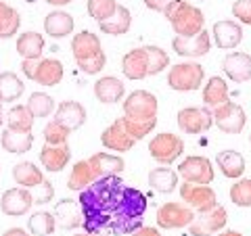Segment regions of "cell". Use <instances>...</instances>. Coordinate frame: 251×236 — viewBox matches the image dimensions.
I'll return each mask as SVG.
<instances>
[{
	"label": "cell",
	"mask_w": 251,
	"mask_h": 236,
	"mask_svg": "<svg viewBox=\"0 0 251 236\" xmlns=\"http://www.w3.org/2000/svg\"><path fill=\"white\" fill-rule=\"evenodd\" d=\"M214 121L224 134H241L247 123V113L237 103H226L214 111Z\"/></svg>",
	"instance_id": "10"
},
{
	"label": "cell",
	"mask_w": 251,
	"mask_h": 236,
	"mask_svg": "<svg viewBox=\"0 0 251 236\" xmlns=\"http://www.w3.org/2000/svg\"><path fill=\"white\" fill-rule=\"evenodd\" d=\"M149 186H151L155 192L170 194V192H174L176 188H180V176H178V171L170 169L168 165H159V167L149 171Z\"/></svg>",
	"instance_id": "23"
},
{
	"label": "cell",
	"mask_w": 251,
	"mask_h": 236,
	"mask_svg": "<svg viewBox=\"0 0 251 236\" xmlns=\"http://www.w3.org/2000/svg\"><path fill=\"white\" fill-rule=\"evenodd\" d=\"M72 50H74V59L77 61H88L94 59L103 52V46H100V38L92 31H80L72 38Z\"/></svg>",
	"instance_id": "19"
},
{
	"label": "cell",
	"mask_w": 251,
	"mask_h": 236,
	"mask_svg": "<svg viewBox=\"0 0 251 236\" xmlns=\"http://www.w3.org/2000/svg\"><path fill=\"white\" fill-rule=\"evenodd\" d=\"M130 236H161V232L153 226H140L136 232H132Z\"/></svg>",
	"instance_id": "48"
},
{
	"label": "cell",
	"mask_w": 251,
	"mask_h": 236,
	"mask_svg": "<svg viewBox=\"0 0 251 236\" xmlns=\"http://www.w3.org/2000/svg\"><path fill=\"white\" fill-rule=\"evenodd\" d=\"M176 123L180 132L184 134H203L214 125V111H209L207 107H186L180 109L176 115Z\"/></svg>",
	"instance_id": "6"
},
{
	"label": "cell",
	"mask_w": 251,
	"mask_h": 236,
	"mask_svg": "<svg viewBox=\"0 0 251 236\" xmlns=\"http://www.w3.org/2000/svg\"><path fill=\"white\" fill-rule=\"evenodd\" d=\"M94 182H97V176H94V169H92L90 161L82 159V161H77L74 165L72 174H69V178H67V188L74 190V192H82Z\"/></svg>",
	"instance_id": "29"
},
{
	"label": "cell",
	"mask_w": 251,
	"mask_h": 236,
	"mask_svg": "<svg viewBox=\"0 0 251 236\" xmlns=\"http://www.w3.org/2000/svg\"><path fill=\"white\" fill-rule=\"evenodd\" d=\"M31 194H34V205H46L54 199V188L49 180H44L40 186L31 188Z\"/></svg>",
	"instance_id": "43"
},
{
	"label": "cell",
	"mask_w": 251,
	"mask_h": 236,
	"mask_svg": "<svg viewBox=\"0 0 251 236\" xmlns=\"http://www.w3.org/2000/svg\"><path fill=\"white\" fill-rule=\"evenodd\" d=\"M203 77H205V71L199 63H178L170 69L168 73V86L176 92H193L199 90L203 84Z\"/></svg>",
	"instance_id": "2"
},
{
	"label": "cell",
	"mask_w": 251,
	"mask_h": 236,
	"mask_svg": "<svg viewBox=\"0 0 251 236\" xmlns=\"http://www.w3.org/2000/svg\"><path fill=\"white\" fill-rule=\"evenodd\" d=\"M211 38H214L218 48H222V50L237 48L243 40V27H241V23L232 19L216 21L214 27H211Z\"/></svg>",
	"instance_id": "13"
},
{
	"label": "cell",
	"mask_w": 251,
	"mask_h": 236,
	"mask_svg": "<svg viewBox=\"0 0 251 236\" xmlns=\"http://www.w3.org/2000/svg\"><path fill=\"white\" fill-rule=\"evenodd\" d=\"M34 207V194H31L29 188H11L2 194L0 199V209H2L4 215H11V217H19V215H25L27 211Z\"/></svg>",
	"instance_id": "11"
},
{
	"label": "cell",
	"mask_w": 251,
	"mask_h": 236,
	"mask_svg": "<svg viewBox=\"0 0 251 236\" xmlns=\"http://www.w3.org/2000/svg\"><path fill=\"white\" fill-rule=\"evenodd\" d=\"M149 153H151L153 159L159 165H170L176 159H180L184 153V140L176 136V134L163 132L159 136H155L151 142H149Z\"/></svg>",
	"instance_id": "3"
},
{
	"label": "cell",
	"mask_w": 251,
	"mask_h": 236,
	"mask_svg": "<svg viewBox=\"0 0 251 236\" xmlns=\"http://www.w3.org/2000/svg\"><path fill=\"white\" fill-rule=\"evenodd\" d=\"M74 236H97V234H88V232H82V234H74Z\"/></svg>",
	"instance_id": "53"
},
{
	"label": "cell",
	"mask_w": 251,
	"mask_h": 236,
	"mask_svg": "<svg viewBox=\"0 0 251 236\" xmlns=\"http://www.w3.org/2000/svg\"><path fill=\"white\" fill-rule=\"evenodd\" d=\"M249 142H251V134H249Z\"/></svg>",
	"instance_id": "55"
},
{
	"label": "cell",
	"mask_w": 251,
	"mask_h": 236,
	"mask_svg": "<svg viewBox=\"0 0 251 236\" xmlns=\"http://www.w3.org/2000/svg\"><path fill=\"white\" fill-rule=\"evenodd\" d=\"M0 146H2L6 153L23 155L34 146V134L31 132H13L9 128H4L2 136H0Z\"/></svg>",
	"instance_id": "27"
},
{
	"label": "cell",
	"mask_w": 251,
	"mask_h": 236,
	"mask_svg": "<svg viewBox=\"0 0 251 236\" xmlns=\"http://www.w3.org/2000/svg\"><path fill=\"white\" fill-rule=\"evenodd\" d=\"M195 211L184 205V203H163L157 209V226L161 230H176V228H186L195 222Z\"/></svg>",
	"instance_id": "7"
},
{
	"label": "cell",
	"mask_w": 251,
	"mask_h": 236,
	"mask_svg": "<svg viewBox=\"0 0 251 236\" xmlns=\"http://www.w3.org/2000/svg\"><path fill=\"white\" fill-rule=\"evenodd\" d=\"M27 230L31 236H50L57 230V219L49 211H38L27 219Z\"/></svg>",
	"instance_id": "36"
},
{
	"label": "cell",
	"mask_w": 251,
	"mask_h": 236,
	"mask_svg": "<svg viewBox=\"0 0 251 236\" xmlns=\"http://www.w3.org/2000/svg\"><path fill=\"white\" fill-rule=\"evenodd\" d=\"M124 92H126L124 82L115 75H105L94 84V96H97L99 103H103V105L120 103V100L124 98Z\"/></svg>",
	"instance_id": "21"
},
{
	"label": "cell",
	"mask_w": 251,
	"mask_h": 236,
	"mask_svg": "<svg viewBox=\"0 0 251 236\" xmlns=\"http://www.w3.org/2000/svg\"><path fill=\"white\" fill-rule=\"evenodd\" d=\"M2 105H4V103H2V100H0V111H2Z\"/></svg>",
	"instance_id": "54"
},
{
	"label": "cell",
	"mask_w": 251,
	"mask_h": 236,
	"mask_svg": "<svg viewBox=\"0 0 251 236\" xmlns=\"http://www.w3.org/2000/svg\"><path fill=\"white\" fill-rule=\"evenodd\" d=\"M100 142H103V146L109 148V151L126 153V151H130V148L136 144V140L124 130V125L120 123V119H115L109 128L103 130V134H100Z\"/></svg>",
	"instance_id": "17"
},
{
	"label": "cell",
	"mask_w": 251,
	"mask_h": 236,
	"mask_svg": "<svg viewBox=\"0 0 251 236\" xmlns=\"http://www.w3.org/2000/svg\"><path fill=\"white\" fill-rule=\"evenodd\" d=\"M122 109H124V115L130 117V119H155L157 109H159V100H157L155 94L147 90H134L126 96Z\"/></svg>",
	"instance_id": "5"
},
{
	"label": "cell",
	"mask_w": 251,
	"mask_h": 236,
	"mask_svg": "<svg viewBox=\"0 0 251 236\" xmlns=\"http://www.w3.org/2000/svg\"><path fill=\"white\" fill-rule=\"evenodd\" d=\"M49 4H52V6H65V4H69L72 0H46Z\"/></svg>",
	"instance_id": "50"
},
{
	"label": "cell",
	"mask_w": 251,
	"mask_h": 236,
	"mask_svg": "<svg viewBox=\"0 0 251 236\" xmlns=\"http://www.w3.org/2000/svg\"><path fill=\"white\" fill-rule=\"evenodd\" d=\"M232 15L245 25H251V0H234Z\"/></svg>",
	"instance_id": "45"
},
{
	"label": "cell",
	"mask_w": 251,
	"mask_h": 236,
	"mask_svg": "<svg viewBox=\"0 0 251 236\" xmlns=\"http://www.w3.org/2000/svg\"><path fill=\"white\" fill-rule=\"evenodd\" d=\"M69 132L65 125H61L57 121H49L44 128V142L46 144H52V146H59V144H67V138H69Z\"/></svg>",
	"instance_id": "42"
},
{
	"label": "cell",
	"mask_w": 251,
	"mask_h": 236,
	"mask_svg": "<svg viewBox=\"0 0 251 236\" xmlns=\"http://www.w3.org/2000/svg\"><path fill=\"white\" fill-rule=\"evenodd\" d=\"M21 25V17L19 13L9 6L6 2L0 0V40H6V38H13L19 31Z\"/></svg>",
	"instance_id": "35"
},
{
	"label": "cell",
	"mask_w": 251,
	"mask_h": 236,
	"mask_svg": "<svg viewBox=\"0 0 251 236\" xmlns=\"http://www.w3.org/2000/svg\"><path fill=\"white\" fill-rule=\"evenodd\" d=\"M99 25H100V31H103V34L122 36V34H126V31L130 29V25H132V15H130V11L126 9L124 4H120L113 17H109L107 21L99 23Z\"/></svg>",
	"instance_id": "33"
},
{
	"label": "cell",
	"mask_w": 251,
	"mask_h": 236,
	"mask_svg": "<svg viewBox=\"0 0 251 236\" xmlns=\"http://www.w3.org/2000/svg\"><path fill=\"white\" fill-rule=\"evenodd\" d=\"M13 180L17 182V186L21 188H36V186H40L44 182V174H42V169H38L31 161H21L17 163L13 167Z\"/></svg>",
	"instance_id": "31"
},
{
	"label": "cell",
	"mask_w": 251,
	"mask_h": 236,
	"mask_svg": "<svg viewBox=\"0 0 251 236\" xmlns=\"http://www.w3.org/2000/svg\"><path fill=\"white\" fill-rule=\"evenodd\" d=\"M44 50V36L38 31H25L17 38V52L21 61H40Z\"/></svg>",
	"instance_id": "28"
},
{
	"label": "cell",
	"mask_w": 251,
	"mask_h": 236,
	"mask_svg": "<svg viewBox=\"0 0 251 236\" xmlns=\"http://www.w3.org/2000/svg\"><path fill=\"white\" fill-rule=\"evenodd\" d=\"M222 71L230 82L243 84L251 80V54L247 52H230L222 61Z\"/></svg>",
	"instance_id": "15"
},
{
	"label": "cell",
	"mask_w": 251,
	"mask_h": 236,
	"mask_svg": "<svg viewBox=\"0 0 251 236\" xmlns=\"http://www.w3.org/2000/svg\"><path fill=\"white\" fill-rule=\"evenodd\" d=\"M69 159H72V151H69L67 144H59V146H52V144H44L42 151H40V163L46 171H57L65 169Z\"/></svg>",
	"instance_id": "22"
},
{
	"label": "cell",
	"mask_w": 251,
	"mask_h": 236,
	"mask_svg": "<svg viewBox=\"0 0 251 236\" xmlns=\"http://www.w3.org/2000/svg\"><path fill=\"white\" fill-rule=\"evenodd\" d=\"M230 201L237 207H251V178L237 180L230 186Z\"/></svg>",
	"instance_id": "40"
},
{
	"label": "cell",
	"mask_w": 251,
	"mask_h": 236,
	"mask_svg": "<svg viewBox=\"0 0 251 236\" xmlns=\"http://www.w3.org/2000/svg\"><path fill=\"white\" fill-rule=\"evenodd\" d=\"M180 199L184 201V205L191 207L195 213H207V211L218 207V196L216 190L205 184H180Z\"/></svg>",
	"instance_id": "4"
},
{
	"label": "cell",
	"mask_w": 251,
	"mask_h": 236,
	"mask_svg": "<svg viewBox=\"0 0 251 236\" xmlns=\"http://www.w3.org/2000/svg\"><path fill=\"white\" fill-rule=\"evenodd\" d=\"M166 19L170 21L174 34L180 38H193L205 29L203 27L205 25L203 11L186 2V0H172V4L166 11Z\"/></svg>",
	"instance_id": "1"
},
{
	"label": "cell",
	"mask_w": 251,
	"mask_h": 236,
	"mask_svg": "<svg viewBox=\"0 0 251 236\" xmlns=\"http://www.w3.org/2000/svg\"><path fill=\"white\" fill-rule=\"evenodd\" d=\"M122 71L128 80H145L149 75V54H147V46L143 48H134L130 52L124 54L122 59Z\"/></svg>",
	"instance_id": "16"
},
{
	"label": "cell",
	"mask_w": 251,
	"mask_h": 236,
	"mask_svg": "<svg viewBox=\"0 0 251 236\" xmlns=\"http://www.w3.org/2000/svg\"><path fill=\"white\" fill-rule=\"evenodd\" d=\"M120 123L124 125V130L130 134L134 140H140V138H145L149 136L153 130H155V125H157V117L155 119H130V117H122Z\"/></svg>",
	"instance_id": "38"
},
{
	"label": "cell",
	"mask_w": 251,
	"mask_h": 236,
	"mask_svg": "<svg viewBox=\"0 0 251 236\" xmlns=\"http://www.w3.org/2000/svg\"><path fill=\"white\" fill-rule=\"evenodd\" d=\"M36 67H38V61H21V71L27 80H34V73H36Z\"/></svg>",
	"instance_id": "47"
},
{
	"label": "cell",
	"mask_w": 251,
	"mask_h": 236,
	"mask_svg": "<svg viewBox=\"0 0 251 236\" xmlns=\"http://www.w3.org/2000/svg\"><path fill=\"white\" fill-rule=\"evenodd\" d=\"M27 109L31 111V115L36 117H50L54 111H57V107H54V100H52V96L50 94H46V92H34L29 96V100H27Z\"/></svg>",
	"instance_id": "37"
},
{
	"label": "cell",
	"mask_w": 251,
	"mask_h": 236,
	"mask_svg": "<svg viewBox=\"0 0 251 236\" xmlns=\"http://www.w3.org/2000/svg\"><path fill=\"white\" fill-rule=\"evenodd\" d=\"M147 54H149V75L161 73L170 65L168 52L159 48V46H147Z\"/></svg>",
	"instance_id": "41"
},
{
	"label": "cell",
	"mask_w": 251,
	"mask_h": 236,
	"mask_svg": "<svg viewBox=\"0 0 251 236\" xmlns=\"http://www.w3.org/2000/svg\"><path fill=\"white\" fill-rule=\"evenodd\" d=\"M145 4H147L151 11H157V13H163V15H166L168 6L172 4V0H145Z\"/></svg>",
	"instance_id": "46"
},
{
	"label": "cell",
	"mask_w": 251,
	"mask_h": 236,
	"mask_svg": "<svg viewBox=\"0 0 251 236\" xmlns=\"http://www.w3.org/2000/svg\"><path fill=\"white\" fill-rule=\"evenodd\" d=\"M23 94V82L17 73L2 71L0 73V100L2 103H15Z\"/></svg>",
	"instance_id": "34"
},
{
	"label": "cell",
	"mask_w": 251,
	"mask_h": 236,
	"mask_svg": "<svg viewBox=\"0 0 251 236\" xmlns=\"http://www.w3.org/2000/svg\"><path fill=\"white\" fill-rule=\"evenodd\" d=\"M34 121H36V117L31 115L27 105H15L9 109V113H6L4 123H6V128L13 132H31Z\"/></svg>",
	"instance_id": "32"
},
{
	"label": "cell",
	"mask_w": 251,
	"mask_h": 236,
	"mask_svg": "<svg viewBox=\"0 0 251 236\" xmlns=\"http://www.w3.org/2000/svg\"><path fill=\"white\" fill-rule=\"evenodd\" d=\"M2 236H31L29 230H23V228H9Z\"/></svg>",
	"instance_id": "49"
},
{
	"label": "cell",
	"mask_w": 251,
	"mask_h": 236,
	"mask_svg": "<svg viewBox=\"0 0 251 236\" xmlns=\"http://www.w3.org/2000/svg\"><path fill=\"white\" fill-rule=\"evenodd\" d=\"M54 121L65 125L69 132L80 130L86 123V109L82 103H77V100H65V103H61L57 107V111H54Z\"/></svg>",
	"instance_id": "18"
},
{
	"label": "cell",
	"mask_w": 251,
	"mask_h": 236,
	"mask_svg": "<svg viewBox=\"0 0 251 236\" xmlns=\"http://www.w3.org/2000/svg\"><path fill=\"white\" fill-rule=\"evenodd\" d=\"M63 65L59 59H40L34 73V82L40 86H59V82L63 80Z\"/></svg>",
	"instance_id": "26"
},
{
	"label": "cell",
	"mask_w": 251,
	"mask_h": 236,
	"mask_svg": "<svg viewBox=\"0 0 251 236\" xmlns=\"http://www.w3.org/2000/svg\"><path fill=\"white\" fill-rule=\"evenodd\" d=\"M172 48H174L176 54L180 57H186V59H199L203 54H207L211 48V38H209V31L203 29L201 34L193 36V38H180L176 36L172 40Z\"/></svg>",
	"instance_id": "12"
},
{
	"label": "cell",
	"mask_w": 251,
	"mask_h": 236,
	"mask_svg": "<svg viewBox=\"0 0 251 236\" xmlns=\"http://www.w3.org/2000/svg\"><path fill=\"white\" fill-rule=\"evenodd\" d=\"M230 103L228 100V86L222 77H209V82L203 86V107H207L209 111H216L222 105Z\"/></svg>",
	"instance_id": "24"
},
{
	"label": "cell",
	"mask_w": 251,
	"mask_h": 236,
	"mask_svg": "<svg viewBox=\"0 0 251 236\" xmlns=\"http://www.w3.org/2000/svg\"><path fill=\"white\" fill-rule=\"evenodd\" d=\"M216 163L220 171L226 176V178H232V180H239L243 176V171H245V159H243V155L232 151V148H228V151H220L216 155Z\"/></svg>",
	"instance_id": "30"
},
{
	"label": "cell",
	"mask_w": 251,
	"mask_h": 236,
	"mask_svg": "<svg viewBox=\"0 0 251 236\" xmlns=\"http://www.w3.org/2000/svg\"><path fill=\"white\" fill-rule=\"evenodd\" d=\"M105 63H107V57H105V52H100L99 57H94V59L77 61V67H80L86 75H94V73H99L100 69H105Z\"/></svg>",
	"instance_id": "44"
},
{
	"label": "cell",
	"mask_w": 251,
	"mask_h": 236,
	"mask_svg": "<svg viewBox=\"0 0 251 236\" xmlns=\"http://www.w3.org/2000/svg\"><path fill=\"white\" fill-rule=\"evenodd\" d=\"M226 222H228V211H226V207L218 205L207 213H197L195 222L188 226V230L193 236H214L224 230Z\"/></svg>",
	"instance_id": "9"
},
{
	"label": "cell",
	"mask_w": 251,
	"mask_h": 236,
	"mask_svg": "<svg viewBox=\"0 0 251 236\" xmlns=\"http://www.w3.org/2000/svg\"><path fill=\"white\" fill-rule=\"evenodd\" d=\"M44 31L46 36L57 38V40L67 38L74 31V17L65 11H52L44 19Z\"/></svg>",
	"instance_id": "25"
},
{
	"label": "cell",
	"mask_w": 251,
	"mask_h": 236,
	"mask_svg": "<svg viewBox=\"0 0 251 236\" xmlns=\"http://www.w3.org/2000/svg\"><path fill=\"white\" fill-rule=\"evenodd\" d=\"M117 4L115 0H88L86 2V11H88V15L92 19H97L99 23L107 21L109 17H113L115 11H117Z\"/></svg>",
	"instance_id": "39"
},
{
	"label": "cell",
	"mask_w": 251,
	"mask_h": 236,
	"mask_svg": "<svg viewBox=\"0 0 251 236\" xmlns=\"http://www.w3.org/2000/svg\"><path fill=\"white\" fill-rule=\"evenodd\" d=\"M178 176L184 178V182L188 184H211L214 182V165H211L209 159H205V157H186L184 161H180L178 165Z\"/></svg>",
	"instance_id": "8"
},
{
	"label": "cell",
	"mask_w": 251,
	"mask_h": 236,
	"mask_svg": "<svg viewBox=\"0 0 251 236\" xmlns=\"http://www.w3.org/2000/svg\"><path fill=\"white\" fill-rule=\"evenodd\" d=\"M54 219H57V226L61 230H75V228L84 226V213L80 207V201L75 199H63L54 205L52 211Z\"/></svg>",
	"instance_id": "14"
},
{
	"label": "cell",
	"mask_w": 251,
	"mask_h": 236,
	"mask_svg": "<svg viewBox=\"0 0 251 236\" xmlns=\"http://www.w3.org/2000/svg\"><path fill=\"white\" fill-rule=\"evenodd\" d=\"M4 121H6V117H4V113H2V111H0V125H2Z\"/></svg>",
	"instance_id": "52"
},
{
	"label": "cell",
	"mask_w": 251,
	"mask_h": 236,
	"mask_svg": "<svg viewBox=\"0 0 251 236\" xmlns=\"http://www.w3.org/2000/svg\"><path fill=\"white\" fill-rule=\"evenodd\" d=\"M88 161L94 169V176H97V182L100 178H109V176H120L126 169V161L120 155H111V153H94L92 157H88Z\"/></svg>",
	"instance_id": "20"
},
{
	"label": "cell",
	"mask_w": 251,
	"mask_h": 236,
	"mask_svg": "<svg viewBox=\"0 0 251 236\" xmlns=\"http://www.w3.org/2000/svg\"><path fill=\"white\" fill-rule=\"evenodd\" d=\"M216 236H243V234L237 232V230H222V232L216 234Z\"/></svg>",
	"instance_id": "51"
}]
</instances>
